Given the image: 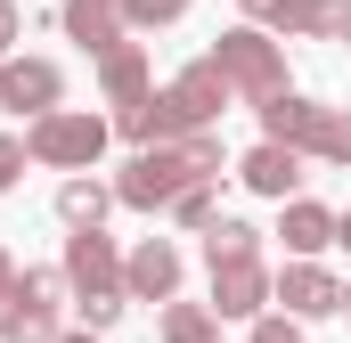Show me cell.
<instances>
[{"label":"cell","instance_id":"24","mask_svg":"<svg viewBox=\"0 0 351 343\" xmlns=\"http://www.w3.org/2000/svg\"><path fill=\"white\" fill-rule=\"evenodd\" d=\"M343 41H351V16H343Z\"/></svg>","mask_w":351,"mask_h":343},{"label":"cell","instance_id":"21","mask_svg":"<svg viewBox=\"0 0 351 343\" xmlns=\"http://www.w3.org/2000/svg\"><path fill=\"white\" fill-rule=\"evenodd\" d=\"M254 343H302V335H294L286 319H262V327H254Z\"/></svg>","mask_w":351,"mask_h":343},{"label":"cell","instance_id":"8","mask_svg":"<svg viewBox=\"0 0 351 343\" xmlns=\"http://www.w3.org/2000/svg\"><path fill=\"white\" fill-rule=\"evenodd\" d=\"M278 303H286V311H302V319H319V311H343V286H335L327 270L294 261V270L278 278Z\"/></svg>","mask_w":351,"mask_h":343},{"label":"cell","instance_id":"9","mask_svg":"<svg viewBox=\"0 0 351 343\" xmlns=\"http://www.w3.org/2000/svg\"><path fill=\"white\" fill-rule=\"evenodd\" d=\"M262 16L278 33H343V0H262Z\"/></svg>","mask_w":351,"mask_h":343},{"label":"cell","instance_id":"18","mask_svg":"<svg viewBox=\"0 0 351 343\" xmlns=\"http://www.w3.org/2000/svg\"><path fill=\"white\" fill-rule=\"evenodd\" d=\"M180 8H188V0H123L131 25H164V16H180Z\"/></svg>","mask_w":351,"mask_h":343},{"label":"cell","instance_id":"27","mask_svg":"<svg viewBox=\"0 0 351 343\" xmlns=\"http://www.w3.org/2000/svg\"><path fill=\"white\" fill-rule=\"evenodd\" d=\"M254 8H262V0H254Z\"/></svg>","mask_w":351,"mask_h":343},{"label":"cell","instance_id":"22","mask_svg":"<svg viewBox=\"0 0 351 343\" xmlns=\"http://www.w3.org/2000/svg\"><path fill=\"white\" fill-rule=\"evenodd\" d=\"M8 41H16V8L0 0V49H8Z\"/></svg>","mask_w":351,"mask_h":343},{"label":"cell","instance_id":"10","mask_svg":"<svg viewBox=\"0 0 351 343\" xmlns=\"http://www.w3.org/2000/svg\"><path fill=\"white\" fill-rule=\"evenodd\" d=\"M66 33L82 41V49H123L114 33H123V0H66Z\"/></svg>","mask_w":351,"mask_h":343},{"label":"cell","instance_id":"15","mask_svg":"<svg viewBox=\"0 0 351 343\" xmlns=\"http://www.w3.org/2000/svg\"><path fill=\"white\" fill-rule=\"evenodd\" d=\"M58 213H66L74 229H98V213H106V188H98V180H66V188H58Z\"/></svg>","mask_w":351,"mask_h":343},{"label":"cell","instance_id":"20","mask_svg":"<svg viewBox=\"0 0 351 343\" xmlns=\"http://www.w3.org/2000/svg\"><path fill=\"white\" fill-rule=\"evenodd\" d=\"M16 172H25V147H16V139H0V188H8Z\"/></svg>","mask_w":351,"mask_h":343},{"label":"cell","instance_id":"7","mask_svg":"<svg viewBox=\"0 0 351 343\" xmlns=\"http://www.w3.org/2000/svg\"><path fill=\"white\" fill-rule=\"evenodd\" d=\"M0 106H16V115H49V106H58V66H41V58L0 66Z\"/></svg>","mask_w":351,"mask_h":343},{"label":"cell","instance_id":"2","mask_svg":"<svg viewBox=\"0 0 351 343\" xmlns=\"http://www.w3.org/2000/svg\"><path fill=\"white\" fill-rule=\"evenodd\" d=\"M66 278L82 286V311H90V327H106V319L123 311V286H114L123 270H114V246H106L98 229H82V237L66 246Z\"/></svg>","mask_w":351,"mask_h":343},{"label":"cell","instance_id":"23","mask_svg":"<svg viewBox=\"0 0 351 343\" xmlns=\"http://www.w3.org/2000/svg\"><path fill=\"white\" fill-rule=\"evenodd\" d=\"M335 237H343V246H351V221H335Z\"/></svg>","mask_w":351,"mask_h":343},{"label":"cell","instance_id":"19","mask_svg":"<svg viewBox=\"0 0 351 343\" xmlns=\"http://www.w3.org/2000/svg\"><path fill=\"white\" fill-rule=\"evenodd\" d=\"M180 221H204V229H213V188H204V180L180 196Z\"/></svg>","mask_w":351,"mask_h":343},{"label":"cell","instance_id":"17","mask_svg":"<svg viewBox=\"0 0 351 343\" xmlns=\"http://www.w3.org/2000/svg\"><path fill=\"white\" fill-rule=\"evenodd\" d=\"M164 343H213V311H164Z\"/></svg>","mask_w":351,"mask_h":343},{"label":"cell","instance_id":"26","mask_svg":"<svg viewBox=\"0 0 351 343\" xmlns=\"http://www.w3.org/2000/svg\"><path fill=\"white\" fill-rule=\"evenodd\" d=\"M74 343H90V335H74Z\"/></svg>","mask_w":351,"mask_h":343},{"label":"cell","instance_id":"4","mask_svg":"<svg viewBox=\"0 0 351 343\" xmlns=\"http://www.w3.org/2000/svg\"><path fill=\"white\" fill-rule=\"evenodd\" d=\"M98 147H106V123L98 115H41L33 139H25V156H41V164H90Z\"/></svg>","mask_w":351,"mask_h":343},{"label":"cell","instance_id":"13","mask_svg":"<svg viewBox=\"0 0 351 343\" xmlns=\"http://www.w3.org/2000/svg\"><path fill=\"white\" fill-rule=\"evenodd\" d=\"M286 246H294V254H319V246H335V213H319V204H294V213H286Z\"/></svg>","mask_w":351,"mask_h":343},{"label":"cell","instance_id":"11","mask_svg":"<svg viewBox=\"0 0 351 343\" xmlns=\"http://www.w3.org/2000/svg\"><path fill=\"white\" fill-rule=\"evenodd\" d=\"M123 286H131V294H156V303H164V294L180 286V254L164 246V237H156V246H139V254H131V270H123Z\"/></svg>","mask_w":351,"mask_h":343},{"label":"cell","instance_id":"6","mask_svg":"<svg viewBox=\"0 0 351 343\" xmlns=\"http://www.w3.org/2000/svg\"><path fill=\"white\" fill-rule=\"evenodd\" d=\"M262 294H269L262 261H221V270H213V319H254Z\"/></svg>","mask_w":351,"mask_h":343},{"label":"cell","instance_id":"12","mask_svg":"<svg viewBox=\"0 0 351 343\" xmlns=\"http://www.w3.org/2000/svg\"><path fill=\"white\" fill-rule=\"evenodd\" d=\"M294 180H302V156H294V147H278V139L245 156V188H262V196H286Z\"/></svg>","mask_w":351,"mask_h":343},{"label":"cell","instance_id":"14","mask_svg":"<svg viewBox=\"0 0 351 343\" xmlns=\"http://www.w3.org/2000/svg\"><path fill=\"white\" fill-rule=\"evenodd\" d=\"M106 90L123 98V106H139V90H147V58L123 41V49H106Z\"/></svg>","mask_w":351,"mask_h":343},{"label":"cell","instance_id":"3","mask_svg":"<svg viewBox=\"0 0 351 343\" xmlns=\"http://www.w3.org/2000/svg\"><path fill=\"white\" fill-rule=\"evenodd\" d=\"M156 106H164V139H172V131H204V123L229 106V82H221V66H188Z\"/></svg>","mask_w":351,"mask_h":343},{"label":"cell","instance_id":"5","mask_svg":"<svg viewBox=\"0 0 351 343\" xmlns=\"http://www.w3.org/2000/svg\"><path fill=\"white\" fill-rule=\"evenodd\" d=\"M213 66H221V82L254 90V98H278V49H269L262 33H229V41L213 49Z\"/></svg>","mask_w":351,"mask_h":343},{"label":"cell","instance_id":"16","mask_svg":"<svg viewBox=\"0 0 351 343\" xmlns=\"http://www.w3.org/2000/svg\"><path fill=\"white\" fill-rule=\"evenodd\" d=\"M204 254H213V270H221V261H254V229H245V221H213V229H204Z\"/></svg>","mask_w":351,"mask_h":343},{"label":"cell","instance_id":"1","mask_svg":"<svg viewBox=\"0 0 351 343\" xmlns=\"http://www.w3.org/2000/svg\"><path fill=\"white\" fill-rule=\"evenodd\" d=\"M262 123L278 147H319V156H335V164H351V115H327V106H311V98H262Z\"/></svg>","mask_w":351,"mask_h":343},{"label":"cell","instance_id":"25","mask_svg":"<svg viewBox=\"0 0 351 343\" xmlns=\"http://www.w3.org/2000/svg\"><path fill=\"white\" fill-rule=\"evenodd\" d=\"M343 311H351V294H343Z\"/></svg>","mask_w":351,"mask_h":343}]
</instances>
